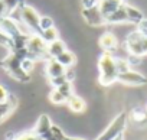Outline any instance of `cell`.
<instances>
[{
  "mask_svg": "<svg viewBox=\"0 0 147 140\" xmlns=\"http://www.w3.org/2000/svg\"><path fill=\"white\" fill-rule=\"evenodd\" d=\"M100 68V83L104 85H111L115 80H118V68L117 58H114L110 52H104L98 61Z\"/></svg>",
  "mask_w": 147,
  "mask_h": 140,
  "instance_id": "cell-1",
  "label": "cell"
},
{
  "mask_svg": "<svg viewBox=\"0 0 147 140\" xmlns=\"http://www.w3.org/2000/svg\"><path fill=\"white\" fill-rule=\"evenodd\" d=\"M125 49L130 56L141 58L147 55V36L141 35L140 32H131L125 39Z\"/></svg>",
  "mask_w": 147,
  "mask_h": 140,
  "instance_id": "cell-2",
  "label": "cell"
},
{
  "mask_svg": "<svg viewBox=\"0 0 147 140\" xmlns=\"http://www.w3.org/2000/svg\"><path fill=\"white\" fill-rule=\"evenodd\" d=\"M18 13V22L23 23L29 30L38 32L39 33V20H40V15L30 6L28 5H22L19 9L15 10Z\"/></svg>",
  "mask_w": 147,
  "mask_h": 140,
  "instance_id": "cell-3",
  "label": "cell"
},
{
  "mask_svg": "<svg viewBox=\"0 0 147 140\" xmlns=\"http://www.w3.org/2000/svg\"><path fill=\"white\" fill-rule=\"evenodd\" d=\"M118 81L125 84V85H131V87H141L144 84H147V78L140 74L138 71H134V69H128L125 72H121L118 75Z\"/></svg>",
  "mask_w": 147,
  "mask_h": 140,
  "instance_id": "cell-4",
  "label": "cell"
},
{
  "mask_svg": "<svg viewBox=\"0 0 147 140\" xmlns=\"http://www.w3.org/2000/svg\"><path fill=\"white\" fill-rule=\"evenodd\" d=\"M82 18H84V20H85L90 26L98 28V26L105 25V19H104V16L101 15L98 6H94V7H91V9H82Z\"/></svg>",
  "mask_w": 147,
  "mask_h": 140,
  "instance_id": "cell-5",
  "label": "cell"
},
{
  "mask_svg": "<svg viewBox=\"0 0 147 140\" xmlns=\"http://www.w3.org/2000/svg\"><path fill=\"white\" fill-rule=\"evenodd\" d=\"M65 71L66 68L63 65H61L55 58H49L48 59V64H46V74L51 80H55L58 77H63L65 75Z\"/></svg>",
  "mask_w": 147,
  "mask_h": 140,
  "instance_id": "cell-6",
  "label": "cell"
},
{
  "mask_svg": "<svg viewBox=\"0 0 147 140\" xmlns=\"http://www.w3.org/2000/svg\"><path fill=\"white\" fill-rule=\"evenodd\" d=\"M100 46L104 49V52H113L114 49H117L118 46V41H117V36L113 33V32H105L101 35L100 41H98Z\"/></svg>",
  "mask_w": 147,
  "mask_h": 140,
  "instance_id": "cell-7",
  "label": "cell"
},
{
  "mask_svg": "<svg viewBox=\"0 0 147 140\" xmlns=\"http://www.w3.org/2000/svg\"><path fill=\"white\" fill-rule=\"evenodd\" d=\"M130 120L136 124V126H146L147 124V107H134L130 114H128Z\"/></svg>",
  "mask_w": 147,
  "mask_h": 140,
  "instance_id": "cell-8",
  "label": "cell"
},
{
  "mask_svg": "<svg viewBox=\"0 0 147 140\" xmlns=\"http://www.w3.org/2000/svg\"><path fill=\"white\" fill-rule=\"evenodd\" d=\"M65 51H66V45L61 39H56V41L48 43V46H46V55L49 58H58Z\"/></svg>",
  "mask_w": 147,
  "mask_h": 140,
  "instance_id": "cell-9",
  "label": "cell"
},
{
  "mask_svg": "<svg viewBox=\"0 0 147 140\" xmlns=\"http://www.w3.org/2000/svg\"><path fill=\"white\" fill-rule=\"evenodd\" d=\"M66 103H68L69 110H71L72 113H75V114H78V113H81V111L85 110V103H84V100H82L81 97H78V95H74V94H72Z\"/></svg>",
  "mask_w": 147,
  "mask_h": 140,
  "instance_id": "cell-10",
  "label": "cell"
},
{
  "mask_svg": "<svg viewBox=\"0 0 147 140\" xmlns=\"http://www.w3.org/2000/svg\"><path fill=\"white\" fill-rule=\"evenodd\" d=\"M55 59H56L61 65H63L65 68H71L74 64H75V61H77L75 55H74L71 51H68V49H66L63 53H61L58 58H55Z\"/></svg>",
  "mask_w": 147,
  "mask_h": 140,
  "instance_id": "cell-11",
  "label": "cell"
},
{
  "mask_svg": "<svg viewBox=\"0 0 147 140\" xmlns=\"http://www.w3.org/2000/svg\"><path fill=\"white\" fill-rule=\"evenodd\" d=\"M39 35H40V38L43 39V42H45L46 45L51 43V42H53V41H56V39H59V32H58V29H56L55 26L39 32Z\"/></svg>",
  "mask_w": 147,
  "mask_h": 140,
  "instance_id": "cell-12",
  "label": "cell"
},
{
  "mask_svg": "<svg viewBox=\"0 0 147 140\" xmlns=\"http://www.w3.org/2000/svg\"><path fill=\"white\" fill-rule=\"evenodd\" d=\"M52 26H55V25H53V20H52L49 16H40V20H39V32H42V30H45V29H49V28H52Z\"/></svg>",
  "mask_w": 147,
  "mask_h": 140,
  "instance_id": "cell-13",
  "label": "cell"
},
{
  "mask_svg": "<svg viewBox=\"0 0 147 140\" xmlns=\"http://www.w3.org/2000/svg\"><path fill=\"white\" fill-rule=\"evenodd\" d=\"M10 42H12L10 36L6 35L2 29H0V45H2V46H9V48H10Z\"/></svg>",
  "mask_w": 147,
  "mask_h": 140,
  "instance_id": "cell-14",
  "label": "cell"
},
{
  "mask_svg": "<svg viewBox=\"0 0 147 140\" xmlns=\"http://www.w3.org/2000/svg\"><path fill=\"white\" fill-rule=\"evenodd\" d=\"M137 32H140L141 35H144V36H147V19L144 18L140 23H137V29H136Z\"/></svg>",
  "mask_w": 147,
  "mask_h": 140,
  "instance_id": "cell-15",
  "label": "cell"
},
{
  "mask_svg": "<svg viewBox=\"0 0 147 140\" xmlns=\"http://www.w3.org/2000/svg\"><path fill=\"white\" fill-rule=\"evenodd\" d=\"M82 9H91L94 6H98V0H81Z\"/></svg>",
  "mask_w": 147,
  "mask_h": 140,
  "instance_id": "cell-16",
  "label": "cell"
},
{
  "mask_svg": "<svg viewBox=\"0 0 147 140\" xmlns=\"http://www.w3.org/2000/svg\"><path fill=\"white\" fill-rule=\"evenodd\" d=\"M9 98H10V97H9V93L6 91V88H5L3 85H0V104L6 103Z\"/></svg>",
  "mask_w": 147,
  "mask_h": 140,
  "instance_id": "cell-17",
  "label": "cell"
}]
</instances>
